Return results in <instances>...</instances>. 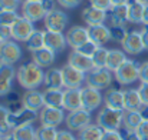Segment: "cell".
Wrapping results in <instances>:
<instances>
[{"instance_id": "28", "label": "cell", "mask_w": 148, "mask_h": 140, "mask_svg": "<svg viewBox=\"0 0 148 140\" xmlns=\"http://www.w3.org/2000/svg\"><path fill=\"white\" fill-rule=\"evenodd\" d=\"M127 53L124 50H118V49H109L108 51V59H106V69L111 70L112 73L115 70H118L125 62H127Z\"/></svg>"}, {"instance_id": "24", "label": "cell", "mask_w": 148, "mask_h": 140, "mask_svg": "<svg viewBox=\"0 0 148 140\" xmlns=\"http://www.w3.org/2000/svg\"><path fill=\"white\" fill-rule=\"evenodd\" d=\"M103 104L115 110H124V90L108 87L103 94Z\"/></svg>"}, {"instance_id": "34", "label": "cell", "mask_w": 148, "mask_h": 140, "mask_svg": "<svg viewBox=\"0 0 148 140\" xmlns=\"http://www.w3.org/2000/svg\"><path fill=\"white\" fill-rule=\"evenodd\" d=\"M4 106L9 109L10 113H17L22 109H25L23 101H22V96L17 92H13V90L4 96Z\"/></svg>"}, {"instance_id": "15", "label": "cell", "mask_w": 148, "mask_h": 140, "mask_svg": "<svg viewBox=\"0 0 148 140\" xmlns=\"http://www.w3.org/2000/svg\"><path fill=\"white\" fill-rule=\"evenodd\" d=\"M108 19V13L106 10H102L94 6H86L82 10V20L85 22V24L89 26H98V24H105Z\"/></svg>"}, {"instance_id": "10", "label": "cell", "mask_w": 148, "mask_h": 140, "mask_svg": "<svg viewBox=\"0 0 148 140\" xmlns=\"http://www.w3.org/2000/svg\"><path fill=\"white\" fill-rule=\"evenodd\" d=\"M121 46H122V50L127 54H132V56L141 54L144 50H147L140 30H131V32H128V34H127L125 40L121 43Z\"/></svg>"}, {"instance_id": "4", "label": "cell", "mask_w": 148, "mask_h": 140, "mask_svg": "<svg viewBox=\"0 0 148 140\" xmlns=\"http://www.w3.org/2000/svg\"><path fill=\"white\" fill-rule=\"evenodd\" d=\"M114 80V74L106 67H95L89 73H86L85 85L98 90H103L111 87V83Z\"/></svg>"}, {"instance_id": "33", "label": "cell", "mask_w": 148, "mask_h": 140, "mask_svg": "<svg viewBox=\"0 0 148 140\" xmlns=\"http://www.w3.org/2000/svg\"><path fill=\"white\" fill-rule=\"evenodd\" d=\"M25 43H26V49H27L29 51H32V53H33V51H38V50H40V49H43V47H45V32L36 29Z\"/></svg>"}, {"instance_id": "40", "label": "cell", "mask_w": 148, "mask_h": 140, "mask_svg": "<svg viewBox=\"0 0 148 140\" xmlns=\"http://www.w3.org/2000/svg\"><path fill=\"white\" fill-rule=\"evenodd\" d=\"M111 29V40L116 42V43H122L128 34V30L125 29V26H112Z\"/></svg>"}, {"instance_id": "23", "label": "cell", "mask_w": 148, "mask_h": 140, "mask_svg": "<svg viewBox=\"0 0 148 140\" xmlns=\"http://www.w3.org/2000/svg\"><path fill=\"white\" fill-rule=\"evenodd\" d=\"M88 33H89V40L97 43L98 46H103L111 40V29L106 24L89 26Z\"/></svg>"}, {"instance_id": "51", "label": "cell", "mask_w": 148, "mask_h": 140, "mask_svg": "<svg viewBox=\"0 0 148 140\" xmlns=\"http://www.w3.org/2000/svg\"><path fill=\"white\" fill-rule=\"evenodd\" d=\"M137 132L140 133V136H141L143 140H148V120H144L141 123V126L137 129Z\"/></svg>"}, {"instance_id": "16", "label": "cell", "mask_w": 148, "mask_h": 140, "mask_svg": "<svg viewBox=\"0 0 148 140\" xmlns=\"http://www.w3.org/2000/svg\"><path fill=\"white\" fill-rule=\"evenodd\" d=\"M16 77L14 66L12 64H0V97H4L13 89V80Z\"/></svg>"}, {"instance_id": "8", "label": "cell", "mask_w": 148, "mask_h": 140, "mask_svg": "<svg viewBox=\"0 0 148 140\" xmlns=\"http://www.w3.org/2000/svg\"><path fill=\"white\" fill-rule=\"evenodd\" d=\"M65 89H82V85L86 80V73L72 67L71 64H65L62 67Z\"/></svg>"}, {"instance_id": "20", "label": "cell", "mask_w": 148, "mask_h": 140, "mask_svg": "<svg viewBox=\"0 0 148 140\" xmlns=\"http://www.w3.org/2000/svg\"><path fill=\"white\" fill-rule=\"evenodd\" d=\"M82 109V89H65L63 90V110L75 112Z\"/></svg>"}, {"instance_id": "58", "label": "cell", "mask_w": 148, "mask_h": 140, "mask_svg": "<svg viewBox=\"0 0 148 140\" xmlns=\"http://www.w3.org/2000/svg\"><path fill=\"white\" fill-rule=\"evenodd\" d=\"M137 1H140V3H143V4H148V0H137Z\"/></svg>"}, {"instance_id": "39", "label": "cell", "mask_w": 148, "mask_h": 140, "mask_svg": "<svg viewBox=\"0 0 148 140\" xmlns=\"http://www.w3.org/2000/svg\"><path fill=\"white\" fill-rule=\"evenodd\" d=\"M20 16L17 11L10 10H0V26H13Z\"/></svg>"}, {"instance_id": "61", "label": "cell", "mask_w": 148, "mask_h": 140, "mask_svg": "<svg viewBox=\"0 0 148 140\" xmlns=\"http://www.w3.org/2000/svg\"><path fill=\"white\" fill-rule=\"evenodd\" d=\"M0 64H1V63H0Z\"/></svg>"}, {"instance_id": "48", "label": "cell", "mask_w": 148, "mask_h": 140, "mask_svg": "<svg viewBox=\"0 0 148 140\" xmlns=\"http://www.w3.org/2000/svg\"><path fill=\"white\" fill-rule=\"evenodd\" d=\"M56 140H78V137H75L71 130H58Z\"/></svg>"}, {"instance_id": "25", "label": "cell", "mask_w": 148, "mask_h": 140, "mask_svg": "<svg viewBox=\"0 0 148 140\" xmlns=\"http://www.w3.org/2000/svg\"><path fill=\"white\" fill-rule=\"evenodd\" d=\"M43 85L46 86V89H59V90H62V89L65 87L62 69H58V67H49V69L45 72V80H43Z\"/></svg>"}, {"instance_id": "56", "label": "cell", "mask_w": 148, "mask_h": 140, "mask_svg": "<svg viewBox=\"0 0 148 140\" xmlns=\"http://www.w3.org/2000/svg\"><path fill=\"white\" fill-rule=\"evenodd\" d=\"M130 0H111L112 6H121V4H128Z\"/></svg>"}, {"instance_id": "46", "label": "cell", "mask_w": 148, "mask_h": 140, "mask_svg": "<svg viewBox=\"0 0 148 140\" xmlns=\"http://www.w3.org/2000/svg\"><path fill=\"white\" fill-rule=\"evenodd\" d=\"M101 140H122L118 130H103Z\"/></svg>"}, {"instance_id": "31", "label": "cell", "mask_w": 148, "mask_h": 140, "mask_svg": "<svg viewBox=\"0 0 148 140\" xmlns=\"http://www.w3.org/2000/svg\"><path fill=\"white\" fill-rule=\"evenodd\" d=\"M144 122L140 110L138 112H128V110H124V117H122V127H127V129H131V130H137L141 123Z\"/></svg>"}, {"instance_id": "32", "label": "cell", "mask_w": 148, "mask_h": 140, "mask_svg": "<svg viewBox=\"0 0 148 140\" xmlns=\"http://www.w3.org/2000/svg\"><path fill=\"white\" fill-rule=\"evenodd\" d=\"M103 135V129L97 123H91L81 132H78V140H101Z\"/></svg>"}, {"instance_id": "1", "label": "cell", "mask_w": 148, "mask_h": 140, "mask_svg": "<svg viewBox=\"0 0 148 140\" xmlns=\"http://www.w3.org/2000/svg\"><path fill=\"white\" fill-rule=\"evenodd\" d=\"M16 79L23 89L33 90L38 89L40 85H43L45 72L35 62H29L19 66V69L16 70Z\"/></svg>"}, {"instance_id": "38", "label": "cell", "mask_w": 148, "mask_h": 140, "mask_svg": "<svg viewBox=\"0 0 148 140\" xmlns=\"http://www.w3.org/2000/svg\"><path fill=\"white\" fill-rule=\"evenodd\" d=\"M108 49L103 46H99L95 54L91 57L94 62V67H105L106 66V59H108Z\"/></svg>"}, {"instance_id": "54", "label": "cell", "mask_w": 148, "mask_h": 140, "mask_svg": "<svg viewBox=\"0 0 148 140\" xmlns=\"http://www.w3.org/2000/svg\"><path fill=\"white\" fill-rule=\"evenodd\" d=\"M140 113H141V116H143L144 120H148V104H144V106L140 109Z\"/></svg>"}, {"instance_id": "43", "label": "cell", "mask_w": 148, "mask_h": 140, "mask_svg": "<svg viewBox=\"0 0 148 140\" xmlns=\"http://www.w3.org/2000/svg\"><path fill=\"white\" fill-rule=\"evenodd\" d=\"M19 6H22L20 0H0V10L16 11L19 9Z\"/></svg>"}, {"instance_id": "9", "label": "cell", "mask_w": 148, "mask_h": 140, "mask_svg": "<svg viewBox=\"0 0 148 140\" xmlns=\"http://www.w3.org/2000/svg\"><path fill=\"white\" fill-rule=\"evenodd\" d=\"M46 11L42 6L40 0H23L22 1V14L30 22H39L46 17Z\"/></svg>"}, {"instance_id": "29", "label": "cell", "mask_w": 148, "mask_h": 140, "mask_svg": "<svg viewBox=\"0 0 148 140\" xmlns=\"http://www.w3.org/2000/svg\"><path fill=\"white\" fill-rule=\"evenodd\" d=\"M144 7H145V4H143L137 0H130V3H128V22L132 24H143Z\"/></svg>"}, {"instance_id": "14", "label": "cell", "mask_w": 148, "mask_h": 140, "mask_svg": "<svg viewBox=\"0 0 148 140\" xmlns=\"http://www.w3.org/2000/svg\"><path fill=\"white\" fill-rule=\"evenodd\" d=\"M65 36H66L68 46L72 47L73 50H76L78 47H81L84 43H86L89 40L88 27H84V26H72V27H69Z\"/></svg>"}, {"instance_id": "44", "label": "cell", "mask_w": 148, "mask_h": 140, "mask_svg": "<svg viewBox=\"0 0 148 140\" xmlns=\"http://www.w3.org/2000/svg\"><path fill=\"white\" fill-rule=\"evenodd\" d=\"M56 1L63 9H76L82 3V0H56Z\"/></svg>"}, {"instance_id": "45", "label": "cell", "mask_w": 148, "mask_h": 140, "mask_svg": "<svg viewBox=\"0 0 148 140\" xmlns=\"http://www.w3.org/2000/svg\"><path fill=\"white\" fill-rule=\"evenodd\" d=\"M89 3H91V6H94V7H98V9H102V10H109L111 9V0H89Z\"/></svg>"}, {"instance_id": "21", "label": "cell", "mask_w": 148, "mask_h": 140, "mask_svg": "<svg viewBox=\"0 0 148 140\" xmlns=\"http://www.w3.org/2000/svg\"><path fill=\"white\" fill-rule=\"evenodd\" d=\"M68 64H71L72 67H75V69H78L84 73H89L92 69H95L92 59L82 54V53H79V51H76V50L71 51V54L68 57Z\"/></svg>"}, {"instance_id": "5", "label": "cell", "mask_w": 148, "mask_h": 140, "mask_svg": "<svg viewBox=\"0 0 148 140\" xmlns=\"http://www.w3.org/2000/svg\"><path fill=\"white\" fill-rule=\"evenodd\" d=\"M65 123H66L68 130L81 132L82 129H85L86 126H89L92 123V114H91V112H88L85 109L69 112L65 117Z\"/></svg>"}, {"instance_id": "11", "label": "cell", "mask_w": 148, "mask_h": 140, "mask_svg": "<svg viewBox=\"0 0 148 140\" xmlns=\"http://www.w3.org/2000/svg\"><path fill=\"white\" fill-rule=\"evenodd\" d=\"M65 113L63 109L58 107H48L45 106L39 112V122L40 126H49V127H58L60 123L65 122Z\"/></svg>"}, {"instance_id": "30", "label": "cell", "mask_w": 148, "mask_h": 140, "mask_svg": "<svg viewBox=\"0 0 148 140\" xmlns=\"http://www.w3.org/2000/svg\"><path fill=\"white\" fill-rule=\"evenodd\" d=\"M45 106L63 109V90L59 89H46L43 92Z\"/></svg>"}, {"instance_id": "52", "label": "cell", "mask_w": 148, "mask_h": 140, "mask_svg": "<svg viewBox=\"0 0 148 140\" xmlns=\"http://www.w3.org/2000/svg\"><path fill=\"white\" fill-rule=\"evenodd\" d=\"M40 1H42V6H43L46 13H49V11L56 9V3H58L56 0H40Z\"/></svg>"}, {"instance_id": "42", "label": "cell", "mask_w": 148, "mask_h": 140, "mask_svg": "<svg viewBox=\"0 0 148 140\" xmlns=\"http://www.w3.org/2000/svg\"><path fill=\"white\" fill-rule=\"evenodd\" d=\"M118 132H119L122 140H143L141 136H140V133H138L137 130H131V129H127V127H121Z\"/></svg>"}, {"instance_id": "41", "label": "cell", "mask_w": 148, "mask_h": 140, "mask_svg": "<svg viewBox=\"0 0 148 140\" xmlns=\"http://www.w3.org/2000/svg\"><path fill=\"white\" fill-rule=\"evenodd\" d=\"M98 47L99 46L97 45V43L88 40L86 43H84L81 47H78L76 51H79V53H82V54H85V56H88V57H92V56L95 54V51L98 50Z\"/></svg>"}, {"instance_id": "2", "label": "cell", "mask_w": 148, "mask_h": 140, "mask_svg": "<svg viewBox=\"0 0 148 140\" xmlns=\"http://www.w3.org/2000/svg\"><path fill=\"white\" fill-rule=\"evenodd\" d=\"M140 69L141 63L132 59H127V62L114 72V79L121 85V86H130L140 80Z\"/></svg>"}, {"instance_id": "27", "label": "cell", "mask_w": 148, "mask_h": 140, "mask_svg": "<svg viewBox=\"0 0 148 140\" xmlns=\"http://www.w3.org/2000/svg\"><path fill=\"white\" fill-rule=\"evenodd\" d=\"M55 60H56V53L53 50L48 49V47H43V49L32 53V62H35L42 69L50 67L55 63Z\"/></svg>"}, {"instance_id": "47", "label": "cell", "mask_w": 148, "mask_h": 140, "mask_svg": "<svg viewBox=\"0 0 148 140\" xmlns=\"http://www.w3.org/2000/svg\"><path fill=\"white\" fill-rule=\"evenodd\" d=\"M0 37L3 42L12 40V26H0Z\"/></svg>"}, {"instance_id": "57", "label": "cell", "mask_w": 148, "mask_h": 140, "mask_svg": "<svg viewBox=\"0 0 148 140\" xmlns=\"http://www.w3.org/2000/svg\"><path fill=\"white\" fill-rule=\"evenodd\" d=\"M0 140H16V139H14V136H13L12 132H10V133H7V135H1V139Z\"/></svg>"}, {"instance_id": "55", "label": "cell", "mask_w": 148, "mask_h": 140, "mask_svg": "<svg viewBox=\"0 0 148 140\" xmlns=\"http://www.w3.org/2000/svg\"><path fill=\"white\" fill-rule=\"evenodd\" d=\"M143 24L148 26V4H145L144 7V16H143Z\"/></svg>"}, {"instance_id": "35", "label": "cell", "mask_w": 148, "mask_h": 140, "mask_svg": "<svg viewBox=\"0 0 148 140\" xmlns=\"http://www.w3.org/2000/svg\"><path fill=\"white\" fill-rule=\"evenodd\" d=\"M12 135L16 140H36V129L33 127V124L19 126L12 130Z\"/></svg>"}, {"instance_id": "60", "label": "cell", "mask_w": 148, "mask_h": 140, "mask_svg": "<svg viewBox=\"0 0 148 140\" xmlns=\"http://www.w3.org/2000/svg\"><path fill=\"white\" fill-rule=\"evenodd\" d=\"M0 139H1V135H0Z\"/></svg>"}, {"instance_id": "12", "label": "cell", "mask_w": 148, "mask_h": 140, "mask_svg": "<svg viewBox=\"0 0 148 140\" xmlns=\"http://www.w3.org/2000/svg\"><path fill=\"white\" fill-rule=\"evenodd\" d=\"M35 30L36 29H35L33 22L20 16L16 20V23L12 26V39L16 40V42H26Z\"/></svg>"}, {"instance_id": "53", "label": "cell", "mask_w": 148, "mask_h": 140, "mask_svg": "<svg viewBox=\"0 0 148 140\" xmlns=\"http://www.w3.org/2000/svg\"><path fill=\"white\" fill-rule=\"evenodd\" d=\"M140 32H141V36H143V40H144L145 49L148 50V26H144Z\"/></svg>"}, {"instance_id": "59", "label": "cell", "mask_w": 148, "mask_h": 140, "mask_svg": "<svg viewBox=\"0 0 148 140\" xmlns=\"http://www.w3.org/2000/svg\"><path fill=\"white\" fill-rule=\"evenodd\" d=\"M3 43H4V42H3V39H1V37H0V46H1V45H3Z\"/></svg>"}, {"instance_id": "22", "label": "cell", "mask_w": 148, "mask_h": 140, "mask_svg": "<svg viewBox=\"0 0 148 140\" xmlns=\"http://www.w3.org/2000/svg\"><path fill=\"white\" fill-rule=\"evenodd\" d=\"M66 46H68V42L63 33L45 30V47L53 50L55 53H60L66 49Z\"/></svg>"}, {"instance_id": "3", "label": "cell", "mask_w": 148, "mask_h": 140, "mask_svg": "<svg viewBox=\"0 0 148 140\" xmlns=\"http://www.w3.org/2000/svg\"><path fill=\"white\" fill-rule=\"evenodd\" d=\"M124 110H115L103 106L97 114V124L103 130H119L122 127Z\"/></svg>"}, {"instance_id": "6", "label": "cell", "mask_w": 148, "mask_h": 140, "mask_svg": "<svg viewBox=\"0 0 148 140\" xmlns=\"http://www.w3.org/2000/svg\"><path fill=\"white\" fill-rule=\"evenodd\" d=\"M45 22V29L48 32H58V33H63V30L68 27L69 24V16L60 10V9H55L46 14V17L43 19Z\"/></svg>"}, {"instance_id": "7", "label": "cell", "mask_w": 148, "mask_h": 140, "mask_svg": "<svg viewBox=\"0 0 148 140\" xmlns=\"http://www.w3.org/2000/svg\"><path fill=\"white\" fill-rule=\"evenodd\" d=\"M22 47L19 46L16 40H7L0 46V63L14 66L22 59Z\"/></svg>"}, {"instance_id": "13", "label": "cell", "mask_w": 148, "mask_h": 140, "mask_svg": "<svg viewBox=\"0 0 148 140\" xmlns=\"http://www.w3.org/2000/svg\"><path fill=\"white\" fill-rule=\"evenodd\" d=\"M102 103H103V94L101 93V90L89 86L82 87V109L92 113L101 107Z\"/></svg>"}, {"instance_id": "37", "label": "cell", "mask_w": 148, "mask_h": 140, "mask_svg": "<svg viewBox=\"0 0 148 140\" xmlns=\"http://www.w3.org/2000/svg\"><path fill=\"white\" fill-rule=\"evenodd\" d=\"M56 136H58L56 127L40 126L36 129V140H56Z\"/></svg>"}, {"instance_id": "19", "label": "cell", "mask_w": 148, "mask_h": 140, "mask_svg": "<svg viewBox=\"0 0 148 140\" xmlns=\"http://www.w3.org/2000/svg\"><path fill=\"white\" fill-rule=\"evenodd\" d=\"M23 106L29 110L33 112H40L45 107V100H43V92H39L38 89L33 90H26L22 96Z\"/></svg>"}, {"instance_id": "49", "label": "cell", "mask_w": 148, "mask_h": 140, "mask_svg": "<svg viewBox=\"0 0 148 140\" xmlns=\"http://www.w3.org/2000/svg\"><path fill=\"white\" fill-rule=\"evenodd\" d=\"M140 82H141V83H148V62L141 63V69H140Z\"/></svg>"}, {"instance_id": "18", "label": "cell", "mask_w": 148, "mask_h": 140, "mask_svg": "<svg viewBox=\"0 0 148 140\" xmlns=\"http://www.w3.org/2000/svg\"><path fill=\"white\" fill-rule=\"evenodd\" d=\"M108 13V26H125L128 23V4L121 6H111Z\"/></svg>"}, {"instance_id": "36", "label": "cell", "mask_w": 148, "mask_h": 140, "mask_svg": "<svg viewBox=\"0 0 148 140\" xmlns=\"http://www.w3.org/2000/svg\"><path fill=\"white\" fill-rule=\"evenodd\" d=\"M9 109L4 104H0V135H7L12 132V126L9 123Z\"/></svg>"}, {"instance_id": "17", "label": "cell", "mask_w": 148, "mask_h": 140, "mask_svg": "<svg viewBox=\"0 0 148 140\" xmlns=\"http://www.w3.org/2000/svg\"><path fill=\"white\" fill-rule=\"evenodd\" d=\"M36 119H39L38 116V112H33V110H29V109H22L20 112L17 113H10L9 114V123L12 126V130L14 127H19V126H26V124H32L33 122H36Z\"/></svg>"}, {"instance_id": "26", "label": "cell", "mask_w": 148, "mask_h": 140, "mask_svg": "<svg viewBox=\"0 0 148 140\" xmlns=\"http://www.w3.org/2000/svg\"><path fill=\"white\" fill-rule=\"evenodd\" d=\"M144 106L138 89H125L124 90V110L138 112Z\"/></svg>"}, {"instance_id": "50", "label": "cell", "mask_w": 148, "mask_h": 140, "mask_svg": "<svg viewBox=\"0 0 148 140\" xmlns=\"http://www.w3.org/2000/svg\"><path fill=\"white\" fill-rule=\"evenodd\" d=\"M138 92L141 94L143 103H144V104H148V83H141L140 87H138Z\"/></svg>"}]
</instances>
